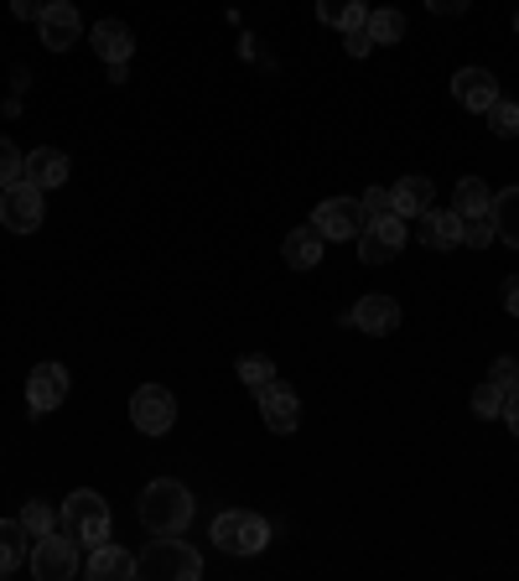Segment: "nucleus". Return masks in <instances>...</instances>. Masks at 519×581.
<instances>
[{"mask_svg": "<svg viewBox=\"0 0 519 581\" xmlns=\"http://www.w3.org/2000/svg\"><path fill=\"white\" fill-rule=\"evenodd\" d=\"M136 514L151 535H182L192 525V494L177 478H156V483H146Z\"/></svg>", "mask_w": 519, "mask_h": 581, "instance_id": "nucleus-1", "label": "nucleus"}, {"mask_svg": "<svg viewBox=\"0 0 519 581\" xmlns=\"http://www.w3.org/2000/svg\"><path fill=\"white\" fill-rule=\"evenodd\" d=\"M140 581H198L203 577V556L192 546H182L177 535H156L151 546L136 556Z\"/></svg>", "mask_w": 519, "mask_h": 581, "instance_id": "nucleus-2", "label": "nucleus"}, {"mask_svg": "<svg viewBox=\"0 0 519 581\" xmlns=\"http://www.w3.org/2000/svg\"><path fill=\"white\" fill-rule=\"evenodd\" d=\"M213 546L224 550V556H260V550L271 546V525L260 519L255 509H224L213 514Z\"/></svg>", "mask_w": 519, "mask_h": 581, "instance_id": "nucleus-3", "label": "nucleus"}, {"mask_svg": "<svg viewBox=\"0 0 519 581\" xmlns=\"http://www.w3.org/2000/svg\"><path fill=\"white\" fill-rule=\"evenodd\" d=\"M63 530L84 550L104 546V540H109V504H104L94 488H73V494L63 498Z\"/></svg>", "mask_w": 519, "mask_h": 581, "instance_id": "nucleus-4", "label": "nucleus"}, {"mask_svg": "<svg viewBox=\"0 0 519 581\" xmlns=\"http://www.w3.org/2000/svg\"><path fill=\"white\" fill-rule=\"evenodd\" d=\"M27 566H32L36 581H68L73 571H78V540H73L68 530L42 535L32 546V556H27Z\"/></svg>", "mask_w": 519, "mask_h": 581, "instance_id": "nucleus-5", "label": "nucleus"}, {"mask_svg": "<svg viewBox=\"0 0 519 581\" xmlns=\"http://www.w3.org/2000/svg\"><path fill=\"white\" fill-rule=\"evenodd\" d=\"M130 421L140 436H167L177 426V394L167 384H140L130 394Z\"/></svg>", "mask_w": 519, "mask_h": 581, "instance_id": "nucleus-6", "label": "nucleus"}, {"mask_svg": "<svg viewBox=\"0 0 519 581\" xmlns=\"http://www.w3.org/2000/svg\"><path fill=\"white\" fill-rule=\"evenodd\" d=\"M42 203H47V192L32 188V182L21 177L11 188H0V223H6L11 234H36V229H42Z\"/></svg>", "mask_w": 519, "mask_h": 581, "instance_id": "nucleus-7", "label": "nucleus"}, {"mask_svg": "<svg viewBox=\"0 0 519 581\" xmlns=\"http://www.w3.org/2000/svg\"><path fill=\"white\" fill-rule=\"evenodd\" d=\"M311 223L322 229V240H359L369 213H363L359 198H322L311 208Z\"/></svg>", "mask_w": 519, "mask_h": 581, "instance_id": "nucleus-8", "label": "nucleus"}, {"mask_svg": "<svg viewBox=\"0 0 519 581\" xmlns=\"http://www.w3.org/2000/svg\"><path fill=\"white\" fill-rule=\"evenodd\" d=\"M405 250V219L400 213H384V219H369L359 234V255L363 265H384V260H395Z\"/></svg>", "mask_w": 519, "mask_h": 581, "instance_id": "nucleus-9", "label": "nucleus"}, {"mask_svg": "<svg viewBox=\"0 0 519 581\" xmlns=\"http://www.w3.org/2000/svg\"><path fill=\"white\" fill-rule=\"evenodd\" d=\"M255 400H260V421L276 431V436H292V431L301 426V394H296L292 384L271 379V384H265Z\"/></svg>", "mask_w": 519, "mask_h": 581, "instance_id": "nucleus-10", "label": "nucleus"}, {"mask_svg": "<svg viewBox=\"0 0 519 581\" xmlns=\"http://www.w3.org/2000/svg\"><path fill=\"white\" fill-rule=\"evenodd\" d=\"M353 332H369V338H384V332H395L400 327V302L395 296H384V290H369L353 302V311L343 317Z\"/></svg>", "mask_w": 519, "mask_h": 581, "instance_id": "nucleus-11", "label": "nucleus"}, {"mask_svg": "<svg viewBox=\"0 0 519 581\" xmlns=\"http://www.w3.org/2000/svg\"><path fill=\"white\" fill-rule=\"evenodd\" d=\"M68 400V369L63 363H36L27 374V411L32 415H52Z\"/></svg>", "mask_w": 519, "mask_h": 581, "instance_id": "nucleus-12", "label": "nucleus"}, {"mask_svg": "<svg viewBox=\"0 0 519 581\" xmlns=\"http://www.w3.org/2000/svg\"><path fill=\"white\" fill-rule=\"evenodd\" d=\"M36 32H42V47L47 52H68L84 36V17H78V6H68V0H47Z\"/></svg>", "mask_w": 519, "mask_h": 581, "instance_id": "nucleus-13", "label": "nucleus"}, {"mask_svg": "<svg viewBox=\"0 0 519 581\" xmlns=\"http://www.w3.org/2000/svg\"><path fill=\"white\" fill-rule=\"evenodd\" d=\"M452 99L473 109V115H488V104L499 99V78L488 68H457L452 73Z\"/></svg>", "mask_w": 519, "mask_h": 581, "instance_id": "nucleus-14", "label": "nucleus"}, {"mask_svg": "<svg viewBox=\"0 0 519 581\" xmlns=\"http://www.w3.org/2000/svg\"><path fill=\"white\" fill-rule=\"evenodd\" d=\"M421 244L426 250H463V219H457V208H426L421 213Z\"/></svg>", "mask_w": 519, "mask_h": 581, "instance_id": "nucleus-15", "label": "nucleus"}, {"mask_svg": "<svg viewBox=\"0 0 519 581\" xmlns=\"http://www.w3.org/2000/svg\"><path fill=\"white\" fill-rule=\"evenodd\" d=\"M21 177H27L32 188H42V192L63 188V182H68V156L52 151V146H36V151H27V167H21Z\"/></svg>", "mask_w": 519, "mask_h": 581, "instance_id": "nucleus-16", "label": "nucleus"}, {"mask_svg": "<svg viewBox=\"0 0 519 581\" xmlns=\"http://www.w3.org/2000/svg\"><path fill=\"white\" fill-rule=\"evenodd\" d=\"M84 571H88L94 581H125V577H136V556L104 540V546H94V550H88Z\"/></svg>", "mask_w": 519, "mask_h": 581, "instance_id": "nucleus-17", "label": "nucleus"}, {"mask_svg": "<svg viewBox=\"0 0 519 581\" xmlns=\"http://www.w3.org/2000/svg\"><path fill=\"white\" fill-rule=\"evenodd\" d=\"M322 229H317V223H301V229H292V234H286V244H280V255H286V265H292V271H311V265H317V260H322Z\"/></svg>", "mask_w": 519, "mask_h": 581, "instance_id": "nucleus-18", "label": "nucleus"}, {"mask_svg": "<svg viewBox=\"0 0 519 581\" xmlns=\"http://www.w3.org/2000/svg\"><path fill=\"white\" fill-rule=\"evenodd\" d=\"M94 52H99L104 63H130V52H136V36L125 21H94Z\"/></svg>", "mask_w": 519, "mask_h": 581, "instance_id": "nucleus-19", "label": "nucleus"}, {"mask_svg": "<svg viewBox=\"0 0 519 581\" xmlns=\"http://www.w3.org/2000/svg\"><path fill=\"white\" fill-rule=\"evenodd\" d=\"M390 203H395V213L405 223L421 219L432 208V177H400L395 188H390Z\"/></svg>", "mask_w": 519, "mask_h": 581, "instance_id": "nucleus-20", "label": "nucleus"}, {"mask_svg": "<svg viewBox=\"0 0 519 581\" xmlns=\"http://www.w3.org/2000/svg\"><path fill=\"white\" fill-rule=\"evenodd\" d=\"M317 21L332 27V32H359L369 21V6L363 0H317Z\"/></svg>", "mask_w": 519, "mask_h": 581, "instance_id": "nucleus-21", "label": "nucleus"}, {"mask_svg": "<svg viewBox=\"0 0 519 581\" xmlns=\"http://www.w3.org/2000/svg\"><path fill=\"white\" fill-rule=\"evenodd\" d=\"M405 11H395V6H380V11H369V21H363V32L374 36V47H395L400 36H405Z\"/></svg>", "mask_w": 519, "mask_h": 581, "instance_id": "nucleus-22", "label": "nucleus"}, {"mask_svg": "<svg viewBox=\"0 0 519 581\" xmlns=\"http://www.w3.org/2000/svg\"><path fill=\"white\" fill-rule=\"evenodd\" d=\"M27 525L21 519H0V577H11L21 561H27Z\"/></svg>", "mask_w": 519, "mask_h": 581, "instance_id": "nucleus-23", "label": "nucleus"}, {"mask_svg": "<svg viewBox=\"0 0 519 581\" xmlns=\"http://www.w3.org/2000/svg\"><path fill=\"white\" fill-rule=\"evenodd\" d=\"M488 213L499 223V240L509 244V250H519V188H504L499 198L488 203Z\"/></svg>", "mask_w": 519, "mask_h": 581, "instance_id": "nucleus-24", "label": "nucleus"}, {"mask_svg": "<svg viewBox=\"0 0 519 581\" xmlns=\"http://www.w3.org/2000/svg\"><path fill=\"white\" fill-rule=\"evenodd\" d=\"M488 203H494V192H488L484 177H463V182H457V192H452V208H457V219L488 213Z\"/></svg>", "mask_w": 519, "mask_h": 581, "instance_id": "nucleus-25", "label": "nucleus"}, {"mask_svg": "<svg viewBox=\"0 0 519 581\" xmlns=\"http://www.w3.org/2000/svg\"><path fill=\"white\" fill-rule=\"evenodd\" d=\"M21 525H27V535H32V540H42V535L63 530V509H52V504H42V498H32V504L21 509Z\"/></svg>", "mask_w": 519, "mask_h": 581, "instance_id": "nucleus-26", "label": "nucleus"}, {"mask_svg": "<svg viewBox=\"0 0 519 581\" xmlns=\"http://www.w3.org/2000/svg\"><path fill=\"white\" fill-rule=\"evenodd\" d=\"M234 374H240V384L244 390H265V384H271V379H276V363L265 359V353H244L240 363H234Z\"/></svg>", "mask_w": 519, "mask_h": 581, "instance_id": "nucleus-27", "label": "nucleus"}, {"mask_svg": "<svg viewBox=\"0 0 519 581\" xmlns=\"http://www.w3.org/2000/svg\"><path fill=\"white\" fill-rule=\"evenodd\" d=\"M504 405H509V390L494 384V379H484V384L473 390V415H478V421H499Z\"/></svg>", "mask_w": 519, "mask_h": 581, "instance_id": "nucleus-28", "label": "nucleus"}, {"mask_svg": "<svg viewBox=\"0 0 519 581\" xmlns=\"http://www.w3.org/2000/svg\"><path fill=\"white\" fill-rule=\"evenodd\" d=\"M488 130H494V136H504V140H515L519 136V104L499 94V99L488 104Z\"/></svg>", "mask_w": 519, "mask_h": 581, "instance_id": "nucleus-29", "label": "nucleus"}, {"mask_svg": "<svg viewBox=\"0 0 519 581\" xmlns=\"http://www.w3.org/2000/svg\"><path fill=\"white\" fill-rule=\"evenodd\" d=\"M494 240H499L494 213H473V219H463V244H467V250H488Z\"/></svg>", "mask_w": 519, "mask_h": 581, "instance_id": "nucleus-30", "label": "nucleus"}, {"mask_svg": "<svg viewBox=\"0 0 519 581\" xmlns=\"http://www.w3.org/2000/svg\"><path fill=\"white\" fill-rule=\"evenodd\" d=\"M21 167H27V156L11 146V136H0V188H11L21 182Z\"/></svg>", "mask_w": 519, "mask_h": 581, "instance_id": "nucleus-31", "label": "nucleus"}, {"mask_svg": "<svg viewBox=\"0 0 519 581\" xmlns=\"http://www.w3.org/2000/svg\"><path fill=\"white\" fill-rule=\"evenodd\" d=\"M488 379L515 394V390H519V359H494V363H488Z\"/></svg>", "mask_w": 519, "mask_h": 581, "instance_id": "nucleus-32", "label": "nucleus"}, {"mask_svg": "<svg viewBox=\"0 0 519 581\" xmlns=\"http://www.w3.org/2000/svg\"><path fill=\"white\" fill-rule=\"evenodd\" d=\"M359 203H363V213H369V219H384V213H395V203H390V192H384V188H369Z\"/></svg>", "mask_w": 519, "mask_h": 581, "instance_id": "nucleus-33", "label": "nucleus"}, {"mask_svg": "<svg viewBox=\"0 0 519 581\" xmlns=\"http://www.w3.org/2000/svg\"><path fill=\"white\" fill-rule=\"evenodd\" d=\"M343 47H348V57H369V52H374V36L359 27V32H343Z\"/></svg>", "mask_w": 519, "mask_h": 581, "instance_id": "nucleus-34", "label": "nucleus"}, {"mask_svg": "<svg viewBox=\"0 0 519 581\" xmlns=\"http://www.w3.org/2000/svg\"><path fill=\"white\" fill-rule=\"evenodd\" d=\"M42 11H47V0H11V17L17 21H42Z\"/></svg>", "mask_w": 519, "mask_h": 581, "instance_id": "nucleus-35", "label": "nucleus"}, {"mask_svg": "<svg viewBox=\"0 0 519 581\" xmlns=\"http://www.w3.org/2000/svg\"><path fill=\"white\" fill-rule=\"evenodd\" d=\"M467 6H473V0H426V11H432V17H463Z\"/></svg>", "mask_w": 519, "mask_h": 581, "instance_id": "nucleus-36", "label": "nucleus"}, {"mask_svg": "<svg viewBox=\"0 0 519 581\" xmlns=\"http://www.w3.org/2000/svg\"><path fill=\"white\" fill-rule=\"evenodd\" d=\"M504 311H509V317H519V275H509V281H504Z\"/></svg>", "mask_w": 519, "mask_h": 581, "instance_id": "nucleus-37", "label": "nucleus"}, {"mask_svg": "<svg viewBox=\"0 0 519 581\" xmlns=\"http://www.w3.org/2000/svg\"><path fill=\"white\" fill-rule=\"evenodd\" d=\"M499 421H509V431L519 436V390L509 394V405H504V415H499Z\"/></svg>", "mask_w": 519, "mask_h": 581, "instance_id": "nucleus-38", "label": "nucleus"}, {"mask_svg": "<svg viewBox=\"0 0 519 581\" xmlns=\"http://www.w3.org/2000/svg\"><path fill=\"white\" fill-rule=\"evenodd\" d=\"M515 32H519V11H515Z\"/></svg>", "mask_w": 519, "mask_h": 581, "instance_id": "nucleus-39", "label": "nucleus"}]
</instances>
